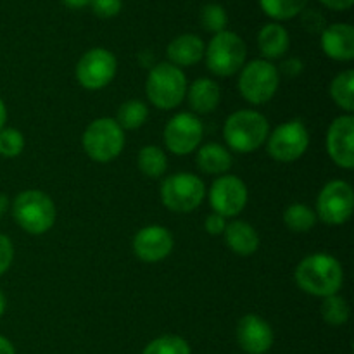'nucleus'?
<instances>
[{"label": "nucleus", "mask_w": 354, "mask_h": 354, "mask_svg": "<svg viewBox=\"0 0 354 354\" xmlns=\"http://www.w3.org/2000/svg\"><path fill=\"white\" fill-rule=\"evenodd\" d=\"M83 149L95 162H109L124 149V131L113 118H99L86 127Z\"/></svg>", "instance_id": "423d86ee"}, {"label": "nucleus", "mask_w": 354, "mask_h": 354, "mask_svg": "<svg viewBox=\"0 0 354 354\" xmlns=\"http://www.w3.org/2000/svg\"><path fill=\"white\" fill-rule=\"evenodd\" d=\"M6 308H7V299L6 296H3V292H0V317L6 313Z\"/></svg>", "instance_id": "79ce46f5"}, {"label": "nucleus", "mask_w": 354, "mask_h": 354, "mask_svg": "<svg viewBox=\"0 0 354 354\" xmlns=\"http://www.w3.org/2000/svg\"><path fill=\"white\" fill-rule=\"evenodd\" d=\"M320 2L332 10H348L351 9L354 0H320Z\"/></svg>", "instance_id": "e433bc0d"}, {"label": "nucleus", "mask_w": 354, "mask_h": 354, "mask_svg": "<svg viewBox=\"0 0 354 354\" xmlns=\"http://www.w3.org/2000/svg\"><path fill=\"white\" fill-rule=\"evenodd\" d=\"M14 259V245L9 237L0 234V275L7 272L12 265Z\"/></svg>", "instance_id": "473e14b6"}, {"label": "nucleus", "mask_w": 354, "mask_h": 354, "mask_svg": "<svg viewBox=\"0 0 354 354\" xmlns=\"http://www.w3.org/2000/svg\"><path fill=\"white\" fill-rule=\"evenodd\" d=\"M327 151L339 168H354V118L351 114L332 121L327 133Z\"/></svg>", "instance_id": "4468645a"}, {"label": "nucleus", "mask_w": 354, "mask_h": 354, "mask_svg": "<svg viewBox=\"0 0 354 354\" xmlns=\"http://www.w3.org/2000/svg\"><path fill=\"white\" fill-rule=\"evenodd\" d=\"M232 154L220 144H206L197 152V166L207 175H223L232 168Z\"/></svg>", "instance_id": "4be33fe9"}, {"label": "nucleus", "mask_w": 354, "mask_h": 354, "mask_svg": "<svg viewBox=\"0 0 354 354\" xmlns=\"http://www.w3.org/2000/svg\"><path fill=\"white\" fill-rule=\"evenodd\" d=\"M322 317L327 324L330 325H344L349 318V304L339 294L334 296L324 297V303H322Z\"/></svg>", "instance_id": "cd10ccee"}, {"label": "nucleus", "mask_w": 354, "mask_h": 354, "mask_svg": "<svg viewBox=\"0 0 354 354\" xmlns=\"http://www.w3.org/2000/svg\"><path fill=\"white\" fill-rule=\"evenodd\" d=\"M322 50L334 61L354 59V28L351 24L335 23L322 31Z\"/></svg>", "instance_id": "f3484780"}, {"label": "nucleus", "mask_w": 354, "mask_h": 354, "mask_svg": "<svg viewBox=\"0 0 354 354\" xmlns=\"http://www.w3.org/2000/svg\"><path fill=\"white\" fill-rule=\"evenodd\" d=\"M354 211L353 187L344 180H332L322 189L317 201V218L327 225H342Z\"/></svg>", "instance_id": "1a4fd4ad"}, {"label": "nucleus", "mask_w": 354, "mask_h": 354, "mask_svg": "<svg viewBox=\"0 0 354 354\" xmlns=\"http://www.w3.org/2000/svg\"><path fill=\"white\" fill-rule=\"evenodd\" d=\"M225 242L239 256H251L258 251L259 248V235L252 225L245 223V221H232L227 225L223 232Z\"/></svg>", "instance_id": "6ab92c4d"}, {"label": "nucleus", "mask_w": 354, "mask_h": 354, "mask_svg": "<svg viewBox=\"0 0 354 354\" xmlns=\"http://www.w3.org/2000/svg\"><path fill=\"white\" fill-rule=\"evenodd\" d=\"M7 207H9V199H7L3 194H0V216H2L3 213L7 211Z\"/></svg>", "instance_id": "a19ab883"}, {"label": "nucleus", "mask_w": 354, "mask_h": 354, "mask_svg": "<svg viewBox=\"0 0 354 354\" xmlns=\"http://www.w3.org/2000/svg\"><path fill=\"white\" fill-rule=\"evenodd\" d=\"M237 342L248 354H265L273 346V330L258 315H245L237 324Z\"/></svg>", "instance_id": "dca6fc26"}, {"label": "nucleus", "mask_w": 354, "mask_h": 354, "mask_svg": "<svg viewBox=\"0 0 354 354\" xmlns=\"http://www.w3.org/2000/svg\"><path fill=\"white\" fill-rule=\"evenodd\" d=\"M0 354H16L12 342L0 335Z\"/></svg>", "instance_id": "4c0bfd02"}, {"label": "nucleus", "mask_w": 354, "mask_h": 354, "mask_svg": "<svg viewBox=\"0 0 354 354\" xmlns=\"http://www.w3.org/2000/svg\"><path fill=\"white\" fill-rule=\"evenodd\" d=\"M283 223L294 234H306L317 225V213L306 204H290L283 213Z\"/></svg>", "instance_id": "393cba45"}, {"label": "nucleus", "mask_w": 354, "mask_h": 354, "mask_svg": "<svg viewBox=\"0 0 354 354\" xmlns=\"http://www.w3.org/2000/svg\"><path fill=\"white\" fill-rule=\"evenodd\" d=\"M6 121H7V109H6V104L3 100L0 99V130L6 128Z\"/></svg>", "instance_id": "ea45409f"}, {"label": "nucleus", "mask_w": 354, "mask_h": 354, "mask_svg": "<svg viewBox=\"0 0 354 354\" xmlns=\"http://www.w3.org/2000/svg\"><path fill=\"white\" fill-rule=\"evenodd\" d=\"M297 287L317 297H328L339 292L344 282L342 266L334 256L317 252L310 254L297 265L294 273Z\"/></svg>", "instance_id": "f257e3e1"}, {"label": "nucleus", "mask_w": 354, "mask_h": 354, "mask_svg": "<svg viewBox=\"0 0 354 354\" xmlns=\"http://www.w3.org/2000/svg\"><path fill=\"white\" fill-rule=\"evenodd\" d=\"M228 23L227 10H225L223 6L220 3H207V6L203 7L201 10V24L206 31L209 33H220V31H225V26Z\"/></svg>", "instance_id": "c756f323"}, {"label": "nucleus", "mask_w": 354, "mask_h": 354, "mask_svg": "<svg viewBox=\"0 0 354 354\" xmlns=\"http://www.w3.org/2000/svg\"><path fill=\"white\" fill-rule=\"evenodd\" d=\"M204 55H206L207 69L213 75L225 78V76L235 75L244 68L248 47L237 33L225 30L211 38Z\"/></svg>", "instance_id": "39448f33"}, {"label": "nucleus", "mask_w": 354, "mask_h": 354, "mask_svg": "<svg viewBox=\"0 0 354 354\" xmlns=\"http://www.w3.org/2000/svg\"><path fill=\"white\" fill-rule=\"evenodd\" d=\"M303 69H304L303 61L297 57L286 59V61L282 62V66H280V71H282V75H286L287 78H296V76H299L301 73H303Z\"/></svg>", "instance_id": "c9c22d12"}, {"label": "nucleus", "mask_w": 354, "mask_h": 354, "mask_svg": "<svg viewBox=\"0 0 354 354\" xmlns=\"http://www.w3.org/2000/svg\"><path fill=\"white\" fill-rule=\"evenodd\" d=\"M138 168H140L142 175L147 178H159L165 175L166 168H168V159L166 154L158 147V145H145L138 152Z\"/></svg>", "instance_id": "b1692460"}, {"label": "nucleus", "mask_w": 354, "mask_h": 354, "mask_svg": "<svg viewBox=\"0 0 354 354\" xmlns=\"http://www.w3.org/2000/svg\"><path fill=\"white\" fill-rule=\"evenodd\" d=\"M310 145V133L299 120H292L277 127L268 135V154L279 162L297 161Z\"/></svg>", "instance_id": "9d476101"}, {"label": "nucleus", "mask_w": 354, "mask_h": 354, "mask_svg": "<svg viewBox=\"0 0 354 354\" xmlns=\"http://www.w3.org/2000/svg\"><path fill=\"white\" fill-rule=\"evenodd\" d=\"M118 71V61L107 48L85 52L76 64V80L86 90H100L109 85Z\"/></svg>", "instance_id": "9b49d317"}, {"label": "nucleus", "mask_w": 354, "mask_h": 354, "mask_svg": "<svg viewBox=\"0 0 354 354\" xmlns=\"http://www.w3.org/2000/svg\"><path fill=\"white\" fill-rule=\"evenodd\" d=\"M204 227H206V232L209 235H221L225 232V228H227V221H225V218L221 216V214L211 213L209 216L206 218Z\"/></svg>", "instance_id": "f704fd0d"}, {"label": "nucleus", "mask_w": 354, "mask_h": 354, "mask_svg": "<svg viewBox=\"0 0 354 354\" xmlns=\"http://www.w3.org/2000/svg\"><path fill=\"white\" fill-rule=\"evenodd\" d=\"M90 2H92V0H62V3L68 6L69 9H83V7L88 6Z\"/></svg>", "instance_id": "58836bf2"}, {"label": "nucleus", "mask_w": 354, "mask_h": 354, "mask_svg": "<svg viewBox=\"0 0 354 354\" xmlns=\"http://www.w3.org/2000/svg\"><path fill=\"white\" fill-rule=\"evenodd\" d=\"M92 9L95 16L102 17V19H109L120 14L123 2L121 0H92Z\"/></svg>", "instance_id": "2f4dec72"}, {"label": "nucleus", "mask_w": 354, "mask_h": 354, "mask_svg": "<svg viewBox=\"0 0 354 354\" xmlns=\"http://www.w3.org/2000/svg\"><path fill=\"white\" fill-rule=\"evenodd\" d=\"M189 104L197 114H209L218 107L221 99V90L216 82L209 78H199L190 85Z\"/></svg>", "instance_id": "aec40b11"}, {"label": "nucleus", "mask_w": 354, "mask_h": 354, "mask_svg": "<svg viewBox=\"0 0 354 354\" xmlns=\"http://www.w3.org/2000/svg\"><path fill=\"white\" fill-rule=\"evenodd\" d=\"M203 133V123L196 114L178 113L166 124L165 144L173 154L187 156L199 147Z\"/></svg>", "instance_id": "f8f14e48"}, {"label": "nucleus", "mask_w": 354, "mask_h": 354, "mask_svg": "<svg viewBox=\"0 0 354 354\" xmlns=\"http://www.w3.org/2000/svg\"><path fill=\"white\" fill-rule=\"evenodd\" d=\"M142 354H190V346L178 335H162L149 342Z\"/></svg>", "instance_id": "c85d7f7f"}, {"label": "nucleus", "mask_w": 354, "mask_h": 354, "mask_svg": "<svg viewBox=\"0 0 354 354\" xmlns=\"http://www.w3.org/2000/svg\"><path fill=\"white\" fill-rule=\"evenodd\" d=\"M263 12L277 21H287L299 16L308 6V0H259Z\"/></svg>", "instance_id": "a878e982"}, {"label": "nucleus", "mask_w": 354, "mask_h": 354, "mask_svg": "<svg viewBox=\"0 0 354 354\" xmlns=\"http://www.w3.org/2000/svg\"><path fill=\"white\" fill-rule=\"evenodd\" d=\"M145 92L159 109H175L187 95L185 73L171 62H161L149 71Z\"/></svg>", "instance_id": "7ed1b4c3"}, {"label": "nucleus", "mask_w": 354, "mask_h": 354, "mask_svg": "<svg viewBox=\"0 0 354 354\" xmlns=\"http://www.w3.org/2000/svg\"><path fill=\"white\" fill-rule=\"evenodd\" d=\"M24 149V137L16 128H2L0 130V156L3 158H17Z\"/></svg>", "instance_id": "7c9ffc66"}, {"label": "nucleus", "mask_w": 354, "mask_h": 354, "mask_svg": "<svg viewBox=\"0 0 354 354\" xmlns=\"http://www.w3.org/2000/svg\"><path fill=\"white\" fill-rule=\"evenodd\" d=\"M173 251V235L168 228L151 225L137 232L133 239V252L144 263H159Z\"/></svg>", "instance_id": "2eb2a0df"}, {"label": "nucleus", "mask_w": 354, "mask_h": 354, "mask_svg": "<svg viewBox=\"0 0 354 354\" xmlns=\"http://www.w3.org/2000/svg\"><path fill=\"white\" fill-rule=\"evenodd\" d=\"M14 221L30 235H41L55 223L54 201L41 190H24L12 203Z\"/></svg>", "instance_id": "20e7f679"}, {"label": "nucleus", "mask_w": 354, "mask_h": 354, "mask_svg": "<svg viewBox=\"0 0 354 354\" xmlns=\"http://www.w3.org/2000/svg\"><path fill=\"white\" fill-rule=\"evenodd\" d=\"M280 85V73L277 66L266 59H256L244 66L239 78V92L248 102L259 106L272 99Z\"/></svg>", "instance_id": "0eeeda50"}, {"label": "nucleus", "mask_w": 354, "mask_h": 354, "mask_svg": "<svg viewBox=\"0 0 354 354\" xmlns=\"http://www.w3.org/2000/svg\"><path fill=\"white\" fill-rule=\"evenodd\" d=\"M290 45L289 31L279 23H268L258 33V47L261 54L268 59H279L287 54Z\"/></svg>", "instance_id": "412c9836"}, {"label": "nucleus", "mask_w": 354, "mask_h": 354, "mask_svg": "<svg viewBox=\"0 0 354 354\" xmlns=\"http://www.w3.org/2000/svg\"><path fill=\"white\" fill-rule=\"evenodd\" d=\"M303 26L310 33H322L325 30V19L318 10H306L303 14Z\"/></svg>", "instance_id": "72a5a7b5"}, {"label": "nucleus", "mask_w": 354, "mask_h": 354, "mask_svg": "<svg viewBox=\"0 0 354 354\" xmlns=\"http://www.w3.org/2000/svg\"><path fill=\"white\" fill-rule=\"evenodd\" d=\"M330 95L334 102L337 104L341 109L351 114L354 111V71L348 69L342 71L332 80L330 83Z\"/></svg>", "instance_id": "5701e85b"}, {"label": "nucleus", "mask_w": 354, "mask_h": 354, "mask_svg": "<svg viewBox=\"0 0 354 354\" xmlns=\"http://www.w3.org/2000/svg\"><path fill=\"white\" fill-rule=\"evenodd\" d=\"M249 192L245 183L239 176L223 175L216 178L209 190L211 207L223 218L237 216L248 204Z\"/></svg>", "instance_id": "ddd939ff"}, {"label": "nucleus", "mask_w": 354, "mask_h": 354, "mask_svg": "<svg viewBox=\"0 0 354 354\" xmlns=\"http://www.w3.org/2000/svg\"><path fill=\"white\" fill-rule=\"evenodd\" d=\"M206 196L204 182L192 173H176L161 185V201L169 211L190 213L197 209Z\"/></svg>", "instance_id": "6e6552de"}, {"label": "nucleus", "mask_w": 354, "mask_h": 354, "mask_svg": "<svg viewBox=\"0 0 354 354\" xmlns=\"http://www.w3.org/2000/svg\"><path fill=\"white\" fill-rule=\"evenodd\" d=\"M149 116V109L142 100H127L121 104L116 114V123L120 124L123 130H137L145 123Z\"/></svg>", "instance_id": "bb28decb"}, {"label": "nucleus", "mask_w": 354, "mask_h": 354, "mask_svg": "<svg viewBox=\"0 0 354 354\" xmlns=\"http://www.w3.org/2000/svg\"><path fill=\"white\" fill-rule=\"evenodd\" d=\"M204 50H206V45H204L203 38L192 33H185L169 41L166 54H168L169 62L180 68V66L197 64L204 57Z\"/></svg>", "instance_id": "a211bd4d"}, {"label": "nucleus", "mask_w": 354, "mask_h": 354, "mask_svg": "<svg viewBox=\"0 0 354 354\" xmlns=\"http://www.w3.org/2000/svg\"><path fill=\"white\" fill-rule=\"evenodd\" d=\"M270 135L268 120L258 111H237L225 121L223 137L228 147L249 154L261 147Z\"/></svg>", "instance_id": "f03ea898"}]
</instances>
